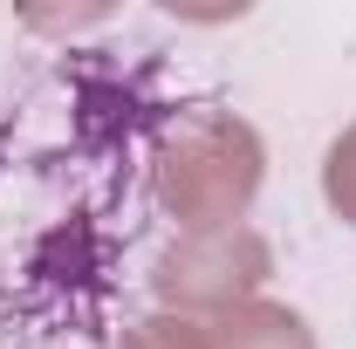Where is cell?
I'll list each match as a JSON object with an SVG mask.
<instances>
[{
  "label": "cell",
  "mask_w": 356,
  "mask_h": 349,
  "mask_svg": "<svg viewBox=\"0 0 356 349\" xmlns=\"http://www.w3.org/2000/svg\"><path fill=\"white\" fill-rule=\"evenodd\" d=\"M254 185H261V144L247 137V124H226V117L185 131L172 151H165V172H158L165 206H172L192 233L233 226V213L254 199Z\"/></svg>",
  "instance_id": "obj_1"
},
{
  "label": "cell",
  "mask_w": 356,
  "mask_h": 349,
  "mask_svg": "<svg viewBox=\"0 0 356 349\" xmlns=\"http://www.w3.org/2000/svg\"><path fill=\"white\" fill-rule=\"evenodd\" d=\"M267 281V247L247 226H220V233H192L158 261V295L178 308H240Z\"/></svg>",
  "instance_id": "obj_2"
},
{
  "label": "cell",
  "mask_w": 356,
  "mask_h": 349,
  "mask_svg": "<svg viewBox=\"0 0 356 349\" xmlns=\"http://www.w3.org/2000/svg\"><path fill=\"white\" fill-rule=\"evenodd\" d=\"M213 349H315L309 322L281 302H240L220 315L213 329Z\"/></svg>",
  "instance_id": "obj_3"
},
{
  "label": "cell",
  "mask_w": 356,
  "mask_h": 349,
  "mask_svg": "<svg viewBox=\"0 0 356 349\" xmlns=\"http://www.w3.org/2000/svg\"><path fill=\"white\" fill-rule=\"evenodd\" d=\"M124 349H213V329H199V322H185V315H151V322H137Z\"/></svg>",
  "instance_id": "obj_4"
},
{
  "label": "cell",
  "mask_w": 356,
  "mask_h": 349,
  "mask_svg": "<svg viewBox=\"0 0 356 349\" xmlns=\"http://www.w3.org/2000/svg\"><path fill=\"white\" fill-rule=\"evenodd\" d=\"M322 192H329V206L356 226V131L336 137V151H329V172H322Z\"/></svg>",
  "instance_id": "obj_5"
}]
</instances>
